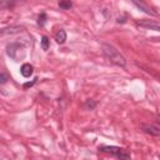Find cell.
Wrapping results in <instances>:
<instances>
[{"mask_svg":"<svg viewBox=\"0 0 160 160\" xmlns=\"http://www.w3.org/2000/svg\"><path fill=\"white\" fill-rule=\"evenodd\" d=\"M101 49H102V54H104L105 59L109 62H111V64H114V65H116L119 68H125L126 66L125 58L112 45H110V44H102L101 45Z\"/></svg>","mask_w":160,"mask_h":160,"instance_id":"1","label":"cell"},{"mask_svg":"<svg viewBox=\"0 0 160 160\" xmlns=\"http://www.w3.org/2000/svg\"><path fill=\"white\" fill-rule=\"evenodd\" d=\"M99 151L110 154V155L115 156L118 160H130L131 159V154L129 150L120 148V146H115V145H100Z\"/></svg>","mask_w":160,"mask_h":160,"instance_id":"2","label":"cell"},{"mask_svg":"<svg viewBox=\"0 0 160 160\" xmlns=\"http://www.w3.org/2000/svg\"><path fill=\"white\" fill-rule=\"evenodd\" d=\"M6 54L15 61H19L25 56V49L19 42H10L6 45Z\"/></svg>","mask_w":160,"mask_h":160,"instance_id":"3","label":"cell"},{"mask_svg":"<svg viewBox=\"0 0 160 160\" xmlns=\"http://www.w3.org/2000/svg\"><path fill=\"white\" fill-rule=\"evenodd\" d=\"M24 30V26L20 25H11V26H5L0 29V36H5V35H14V34H19Z\"/></svg>","mask_w":160,"mask_h":160,"instance_id":"4","label":"cell"},{"mask_svg":"<svg viewBox=\"0 0 160 160\" xmlns=\"http://www.w3.org/2000/svg\"><path fill=\"white\" fill-rule=\"evenodd\" d=\"M138 26L145 28V29H150V30H155V31H160V25L158 21L154 20H141V21H136Z\"/></svg>","mask_w":160,"mask_h":160,"instance_id":"5","label":"cell"},{"mask_svg":"<svg viewBox=\"0 0 160 160\" xmlns=\"http://www.w3.org/2000/svg\"><path fill=\"white\" fill-rule=\"evenodd\" d=\"M140 129L148 134V135H151V136H159L160 135V128L156 126V125H149V124H141L140 125Z\"/></svg>","mask_w":160,"mask_h":160,"instance_id":"6","label":"cell"},{"mask_svg":"<svg viewBox=\"0 0 160 160\" xmlns=\"http://www.w3.org/2000/svg\"><path fill=\"white\" fill-rule=\"evenodd\" d=\"M32 72H34V68H32L31 64L25 62V64L21 65V68H20V74H21L24 78H30V76L32 75Z\"/></svg>","mask_w":160,"mask_h":160,"instance_id":"7","label":"cell"},{"mask_svg":"<svg viewBox=\"0 0 160 160\" xmlns=\"http://www.w3.org/2000/svg\"><path fill=\"white\" fill-rule=\"evenodd\" d=\"M55 40L58 44H64L66 41V31L64 29L58 30V32L55 34Z\"/></svg>","mask_w":160,"mask_h":160,"instance_id":"8","label":"cell"},{"mask_svg":"<svg viewBox=\"0 0 160 160\" xmlns=\"http://www.w3.org/2000/svg\"><path fill=\"white\" fill-rule=\"evenodd\" d=\"M134 5H135V6H138L139 9H141L144 12L149 14V15H152V16H158V12H156V11H152L151 9H149L148 6H145L142 2H136V1H134Z\"/></svg>","mask_w":160,"mask_h":160,"instance_id":"9","label":"cell"},{"mask_svg":"<svg viewBox=\"0 0 160 160\" xmlns=\"http://www.w3.org/2000/svg\"><path fill=\"white\" fill-rule=\"evenodd\" d=\"M49 46H50V40H49V38H48L46 35H44V36L41 38V49H42L44 51H46V50L49 49Z\"/></svg>","mask_w":160,"mask_h":160,"instance_id":"10","label":"cell"},{"mask_svg":"<svg viewBox=\"0 0 160 160\" xmlns=\"http://www.w3.org/2000/svg\"><path fill=\"white\" fill-rule=\"evenodd\" d=\"M59 8L62 10H69L72 8V2L71 1H60L59 2Z\"/></svg>","mask_w":160,"mask_h":160,"instance_id":"11","label":"cell"},{"mask_svg":"<svg viewBox=\"0 0 160 160\" xmlns=\"http://www.w3.org/2000/svg\"><path fill=\"white\" fill-rule=\"evenodd\" d=\"M95 106H96V101H94V100H91V99H88V100L85 101V108H86V109L94 110Z\"/></svg>","mask_w":160,"mask_h":160,"instance_id":"12","label":"cell"},{"mask_svg":"<svg viewBox=\"0 0 160 160\" xmlns=\"http://www.w3.org/2000/svg\"><path fill=\"white\" fill-rule=\"evenodd\" d=\"M45 21H46V14H45V12H41V14L38 16V25L44 26V25H45Z\"/></svg>","mask_w":160,"mask_h":160,"instance_id":"13","label":"cell"},{"mask_svg":"<svg viewBox=\"0 0 160 160\" xmlns=\"http://www.w3.org/2000/svg\"><path fill=\"white\" fill-rule=\"evenodd\" d=\"M8 80H9V75L6 72L0 71V84H5Z\"/></svg>","mask_w":160,"mask_h":160,"instance_id":"14","label":"cell"},{"mask_svg":"<svg viewBox=\"0 0 160 160\" xmlns=\"http://www.w3.org/2000/svg\"><path fill=\"white\" fill-rule=\"evenodd\" d=\"M38 80H39V79H38V78H35V79H34L32 81H28V82H25V84L22 85V88H24V89H28V88H31V86H32V85H34V84H35V82H36Z\"/></svg>","mask_w":160,"mask_h":160,"instance_id":"15","label":"cell"},{"mask_svg":"<svg viewBox=\"0 0 160 160\" xmlns=\"http://www.w3.org/2000/svg\"><path fill=\"white\" fill-rule=\"evenodd\" d=\"M2 6H10V4H9V2H2V1H0V9H1Z\"/></svg>","mask_w":160,"mask_h":160,"instance_id":"16","label":"cell"}]
</instances>
